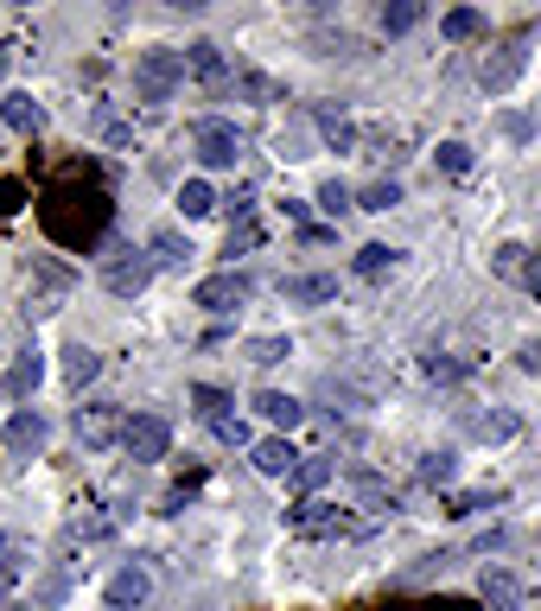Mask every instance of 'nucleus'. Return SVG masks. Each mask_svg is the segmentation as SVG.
<instances>
[{
    "label": "nucleus",
    "mask_w": 541,
    "mask_h": 611,
    "mask_svg": "<svg viewBox=\"0 0 541 611\" xmlns=\"http://www.w3.org/2000/svg\"><path fill=\"white\" fill-rule=\"evenodd\" d=\"M179 83H185V51H173V45H153V51H141V58H134V96H141V103H166Z\"/></svg>",
    "instance_id": "obj_1"
},
{
    "label": "nucleus",
    "mask_w": 541,
    "mask_h": 611,
    "mask_svg": "<svg viewBox=\"0 0 541 611\" xmlns=\"http://www.w3.org/2000/svg\"><path fill=\"white\" fill-rule=\"evenodd\" d=\"M191 153H198V166H211V173H230L236 160H243V128L236 121H198L191 128Z\"/></svg>",
    "instance_id": "obj_2"
},
{
    "label": "nucleus",
    "mask_w": 541,
    "mask_h": 611,
    "mask_svg": "<svg viewBox=\"0 0 541 611\" xmlns=\"http://www.w3.org/2000/svg\"><path fill=\"white\" fill-rule=\"evenodd\" d=\"M529 71V33H516V38H504L484 64H478V83L491 90V96H504V90H516V77Z\"/></svg>",
    "instance_id": "obj_3"
},
{
    "label": "nucleus",
    "mask_w": 541,
    "mask_h": 611,
    "mask_svg": "<svg viewBox=\"0 0 541 611\" xmlns=\"http://www.w3.org/2000/svg\"><path fill=\"white\" fill-rule=\"evenodd\" d=\"M71 433H77V446H90V453H103V446H115V439L128 433V414H121L115 401H90V408H77Z\"/></svg>",
    "instance_id": "obj_4"
},
{
    "label": "nucleus",
    "mask_w": 541,
    "mask_h": 611,
    "mask_svg": "<svg viewBox=\"0 0 541 611\" xmlns=\"http://www.w3.org/2000/svg\"><path fill=\"white\" fill-rule=\"evenodd\" d=\"M166 446H173V427H166L160 414H134L128 433H121V453H128L134 466H160V459H166Z\"/></svg>",
    "instance_id": "obj_5"
},
{
    "label": "nucleus",
    "mask_w": 541,
    "mask_h": 611,
    "mask_svg": "<svg viewBox=\"0 0 541 611\" xmlns=\"http://www.w3.org/2000/svg\"><path fill=\"white\" fill-rule=\"evenodd\" d=\"M249 274H236V268H223V274H211V281H198L191 287V306H204V313H236V306H249Z\"/></svg>",
    "instance_id": "obj_6"
},
{
    "label": "nucleus",
    "mask_w": 541,
    "mask_h": 611,
    "mask_svg": "<svg viewBox=\"0 0 541 611\" xmlns=\"http://www.w3.org/2000/svg\"><path fill=\"white\" fill-rule=\"evenodd\" d=\"M103 287L115 293V299H141L146 287H153V261H146V255H115V261H108L103 268Z\"/></svg>",
    "instance_id": "obj_7"
},
{
    "label": "nucleus",
    "mask_w": 541,
    "mask_h": 611,
    "mask_svg": "<svg viewBox=\"0 0 541 611\" xmlns=\"http://www.w3.org/2000/svg\"><path fill=\"white\" fill-rule=\"evenodd\" d=\"M293 529H299V536H357V516H344L338 504L306 497V504L293 509Z\"/></svg>",
    "instance_id": "obj_8"
},
{
    "label": "nucleus",
    "mask_w": 541,
    "mask_h": 611,
    "mask_svg": "<svg viewBox=\"0 0 541 611\" xmlns=\"http://www.w3.org/2000/svg\"><path fill=\"white\" fill-rule=\"evenodd\" d=\"M185 77H198V83H211V90H230V83H236L230 64H223V45H211V38L185 45Z\"/></svg>",
    "instance_id": "obj_9"
},
{
    "label": "nucleus",
    "mask_w": 541,
    "mask_h": 611,
    "mask_svg": "<svg viewBox=\"0 0 541 611\" xmlns=\"http://www.w3.org/2000/svg\"><path fill=\"white\" fill-rule=\"evenodd\" d=\"M108 611H141L146 599H153V574H146V567H121V574L108 579Z\"/></svg>",
    "instance_id": "obj_10"
},
{
    "label": "nucleus",
    "mask_w": 541,
    "mask_h": 611,
    "mask_svg": "<svg viewBox=\"0 0 541 611\" xmlns=\"http://www.w3.org/2000/svg\"><path fill=\"white\" fill-rule=\"evenodd\" d=\"M249 459H255V471H261V478H293V466H299V453L287 446V433H274V439H255Z\"/></svg>",
    "instance_id": "obj_11"
},
{
    "label": "nucleus",
    "mask_w": 541,
    "mask_h": 611,
    "mask_svg": "<svg viewBox=\"0 0 541 611\" xmlns=\"http://www.w3.org/2000/svg\"><path fill=\"white\" fill-rule=\"evenodd\" d=\"M38 383H45V351H38V344H26V351L13 357V369H7V396H13V401H33Z\"/></svg>",
    "instance_id": "obj_12"
},
{
    "label": "nucleus",
    "mask_w": 541,
    "mask_h": 611,
    "mask_svg": "<svg viewBox=\"0 0 541 611\" xmlns=\"http://www.w3.org/2000/svg\"><path fill=\"white\" fill-rule=\"evenodd\" d=\"M281 299H287V306H325V299H338V281H331V274H287V281H281Z\"/></svg>",
    "instance_id": "obj_13"
},
{
    "label": "nucleus",
    "mask_w": 541,
    "mask_h": 611,
    "mask_svg": "<svg viewBox=\"0 0 541 611\" xmlns=\"http://www.w3.org/2000/svg\"><path fill=\"white\" fill-rule=\"evenodd\" d=\"M255 414H261V421H268V427L293 433V427H299V421H306V401L281 396V389H261V396H255Z\"/></svg>",
    "instance_id": "obj_14"
},
{
    "label": "nucleus",
    "mask_w": 541,
    "mask_h": 611,
    "mask_svg": "<svg viewBox=\"0 0 541 611\" xmlns=\"http://www.w3.org/2000/svg\"><path fill=\"white\" fill-rule=\"evenodd\" d=\"M0 115H7L13 134H38V128H45V108L33 103V90H7V96H0Z\"/></svg>",
    "instance_id": "obj_15"
},
{
    "label": "nucleus",
    "mask_w": 541,
    "mask_h": 611,
    "mask_svg": "<svg viewBox=\"0 0 541 611\" xmlns=\"http://www.w3.org/2000/svg\"><path fill=\"white\" fill-rule=\"evenodd\" d=\"M146 261H153V268H185V261H191V243H185L179 230H153V236H146Z\"/></svg>",
    "instance_id": "obj_16"
},
{
    "label": "nucleus",
    "mask_w": 541,
    "mask_h": 611,
    "mask_svg": "<svg viewBox=\"0 0 541 611\" xmlns=\"http://www.w3.org/2000/svg\"><path fill=\"white\" fill-rule=\"evenodd\" d=\"M7 446H13V453H38V446H45V414L13 408V421H7Z\"/></svg>",
    "instance_id": "obj_17"
},
{
    "label": "nucleus",
    "mask_w": 541,
    "mask_h": 611,
    "mask_svg": "<svg viewBox=\"0 0 541 611\" xmlns=\"http://www.w3.org/2000/svg\"><path fill=\"white\" fill-rule=\"evenodd\" d=\"M313 121H319V141L331 146V153H351V146H357V128H351L338 108H313Z\"/></svg>",
    "instance_id": "obj_18"
},
{
    "label": "nucleus",
    "mask_w": 541,
    "mask_h": 611,
    "mask_svg": "<svg viewBox=\"0 0 541 611\" xmlns=\"http://www.w3.org/2000/svg\"><path fill=\"white\" fill-rule=\"evenodd\" d=\"M396 261H401V249H389V243H363L351 268H357L363 281H383V274H396Z\"/></svg>",
    "instance_id": "obj_19"
},
{
    "label": "nucleus",
    "mask_w": 541,
    "mask_h": 611,
    "mask_svg": "<svg viewBox=\"0 0 541 611\" xmlns=\"http://www.w3.org/2000/svg\"><path fill=\"white\" fill-rule=\"evenodd\" d=\"M439 33L452 38V45H471V38H484V13H478V7H452V13L439 20Z\"/></svg>",
    "instance_id": "obj_20"
},
{
    "label": "nucleus",
    "mask_w": 541,
    "mask_h": 611,
    "mask_svg": "<svg viewBox=\"0 0 541 611\" xmlns=\"http://www.w3.org/2000/svg\"><path fill=\"white\" fill-rule=\"evenodd\" d=\"M96 376H103V357H96L90 344H71V351H64V383L83 389V383H96Z\"/></svg>",
    "instance_id": "obj_21"
},
{
    "label": "nucleus",
    "mask_w": 541,
    "mask_h": 611,
    "mask_svg": "<svg viewBox=\"0 0 541 611\" xmlns=\"http://www.w3.org/2000/svg\"><path fill=\"white\" fill-rule=\"evenodd\" d=\"M466 427H471V439H491V446H497V439H516L522 421H516L509 408H497V414H478V421H466Z\"/></svg>",
    "instance_id": "obj_22"
},
{
    "label": "nucleus",
    "mask_w": 541,
    "mask_h": 611,
    "mask_svg": "<svg viewBox=\"0 0 541 611\" xmlns=\"http://www.w3.org/2000/svg\"><path fill=\"white\" fill-rule=\"evenodd\" d=\"M216 204H223V198L211 191V179H185V185H179V211L191 216V223H198V216H211Z\"/></svg>",
    "instance_id": "obj_23"
},
{
    "label": "nucleus",
    "mask_w": 541,
    "mask_h": 611,
    "mask_svg": "<svg viewBox=\"0 0 541 611\" xmlns=\"http://www.w3.org/2000/svg\"><path fill=\"white\" fill-rule=\"evenodd\" d=\"M414 478H421V484H433V491H446V484L459 478V459H452V453H421Z\"/></svg>",
    "instance_id": "obj_24"
},
{
    "label": "nucleus",
    "mask_w": 541,
    "mask_h": 611,
    "mask_svg": "<svg viewBox=\"0 0 541 611\" xmlns=\"http://www.w3.org/2000/svg\"><path fill=\"white\" fill-rule=\"evenodd\" d=\"M243 357L261 363V369H274V363L293 357V338H274V331H268V338H249V344H243Z\"/></svg>",
    "instance_id": "obj_25"
},
{
    "label": "nucleus",
    "mask_w": 541,
    "mask_h": 611,
    "mask_svg": "<svg viewBox=\"0 0 541 611\" xmlns=\"http://www.w3.org/2000/svg\"><path fill=\"white\" fill-rule=\"evenodd\" d=\"M421 20H427V7H421V0H396V7H383V33H389V38L414 33Z\"/></svg>",
    "instance_id": "obj_26"
},
{
    "label": "nucleus",
    "mask_w": 541,
    "mask_h": 611,
    "mask_svg": "<svg viewBox=\"0 0 541 611\" xmlns=\"http://www.w3.org/2000/svg\"><path fill=\"white\" fill-rule=\"evenodd\" d=\"M478 592H484V599H491L497 611L516 606V579H509L504 567H484V574H478Z\"/></svg>",
    "instance_id": "obj_27"
},
{
    "label": "nucleus",
    "mask_w": 541,
    "mask_h": 611,
    "mask_svg": "<svg viewBox=\"0 0 541 611\" xmlns=\"http://www.w3.org/2000/svg\"><path fill=\"white\" fill-rule=\"evenodd\" d=\"M396 204H401V185L396 179H369L357 191V211H396Z\"/></svg>",
    "instance_id": "obj_28"
},
{
    "label": "nucleus",
    "mask_w": 541,
    "mask_h": 611,
    "mask_svg": "<svg viewBox=\"0 0 541 611\" xmlns=\"http://www.w3.org/2000/svg\"><path fill=\"white\" fill-rule=\"evenodd\" d=\"M230 90H236V96H249V103H281V83H274V77H261V71H243Z\"/></svg>",
    "instance_id": "obj_29"
},
{
    "label": "nucleus",
    "mask_w": 541,
    "mask_h": 611,
    "mask_svg": "<svg viewBox=\"0 0 541 611\" xmlns=\"http://www.w3.org/2000/svg\"><path fill=\"white\" fill-rule=\"evenodd\" d=\"M313 204H319L325 216H344V211H351V204H357V191H351V185H344V179H325Z\"/></svg>",
    "instance_id": "obj_30"
},
{
    "label": "nucleus",
    "mask_w": 541,
    "mask_h": 611,
    "mask_svg": "<svg viewBox=\"0 0 541 611\" xmlns=\"http://www.w3.org/2000/svg\"><path fill=\"white\" fill-rule=\"evenodd\" d=\"M287 484H293V491H306V497H313L319 484H331V459H299Z\"/></svg>",
    "instance_id": "obj_31"
},
{
    "label": "nucleus",
    "mask_w": 541,
    "mask_h": 611,
    "mask_svg": "<svg viewBox=\"0 0 541 611\" xmlns=\"http://www.w3.org/2000/svg\"><path fill=\"white\" fill-rule=\"evenodd\" d=\"M529 255H536V249H522V243H504V249L491 255V274H504V281H522V268H529Z\"/></svg>",
    "instance_id": "obj_32"
},
{
    "label": "nucleus",
    "mask_w": 541,
    "mask_h": 611,
    "mask_svg": "<svg viewBox=\"0 0 541 611\" xmlns=\"http://www.w3.org/2000/svg\"><path fill=\"white\" fill-rule=\"evenodd\" d=\"M433 166H439V173H452V179H466V173H471V146L466 141H439Z\"/></svg>",
    "instance_id": "obj_33"
},
{
    "label": "nucleus",
    "mask_w": 541,
    "mask_h": 611,
    "mask_svg": "<svg viewBox=\"0 0 541 611\" xmlns=\"http://www.w3.org/2000/svg\"><path fill=\"white\" fill-rule=\"evenodd\" d=\"M191 401H198V414H204V421H223V414H236V401L223 396V389H211V383H198V389H191Z\"/></svg>",
    "instance_id": "obj_34"
},
{
    "label": "nucleus",
    "mask_w": 541,
    "mask_h": 611,
    "mask_svg": "<svg viewBox=\"0 0 541 611\" xmlns=\"http://www.w3.org/2000/svg\"><path fill=\"white\" fill-rule=\"evenodd\" d=\"M20 574H26V548L0 536V586H7V579H20Z\"/></svg>",
    "instance_id": "obj_35"
},
{
    "label": "nucleus",
    "mask_w": 541,
    "mask_h": 611,
    "mask_svg": "<svg viewBox=\"0 0 541 611\" xmlns=\"http://www.w3.org/2000/svg\"><path fill=\"white\" fill-rule=\"evenodd\" d=\"M211 433L223 439V446H249V421H243V414H223V421H211Z\"/></svg>",
    "instance_id": "obj_36"
},
{
    "label": "nucleus",
    "mask_w": 541,
    "mask_h": 611,
    "mask_svg": "<svg viewBox=\"0 0 541 611\" xmlns=\"http://www.w3.org/2000/svg\"><path fill=\"white\" fill-rule=\"evenodd\" d=\"M504 504V491H471V497H452V516H471V509H491Z\"/></svg>",
    "instance_id": "obj_37"
},
{
    "label": "nucleus",
    "mask_w": 541,
    "mask_h": 611,
    "mask_svg": "<svg viewBox=\"0 0 541 611\" xmlns=\"http://www.w3.org/2000/svg\"><path fill=\"white\" fill-rule=\"evenodd\" d=\"M516 369H522V376H541V338H522V344H516Z\"/></svg>",
    "instance_id": "obj_38"
},
{
    "label": "nucleus",
    "mask_w": 541,
    "mask_h": 611,
    "mask_svg": "<svg viewBox=\"0 0 541 611\" xmlns=\"http://www.w3.org/2000/svg\"><path fill=\"white\" fill-rule=\"evenodd\" d=\"M427 376H433V383H459V376H466V363H452V357H427Z\"/></svg>",
    "instance_id": "obj_39"
},
{
    "label": "nucleus",
    "mask_w": 541,
    "mask_h": 611,
    "mask_svg": "<svg viewBox=\"0 0 541 611\" xmlns=\"http://www.w3.org/2000/svg\"><path fill=\"white\" fill-rule=\"evenodd\" d=\"M255 243H261V230H255V223H243V230H230L223 255H243V249H255Z\"/></svg>",
    "instance_id": "obj_40"
},
{
    "label": "nucleus",
    "mask_w": 541,
    "mask_h": 611,
    "mask_svg": "<svg viewBox=\"0 0 541 611\" xmlns=\"http://www.w3.org/2000/svg\"><path fill=\"white\" fill-rule=\"evenodd\" d=\"M64 592H71V579H64V574H51L45 586H38V606H64Z\"/></svg>",
    "instance_id": "obj_41"
},
{
    "label": "nucleus",
    "mask_w": 541,
    "mask_h": 611,
    "mask_svg": "<svg viewBox=\"0 0 541 611\" xmlns=\"http://www.w3.org/2000/svg\"><path fill=\"white\" fill-rule=\"evenodd\" d=\"M522 287L541 293V255H529V268H522Z\"/></svg>",
    "instance_id": "obj_42"
},
{
    "label": "nucleus",
    "mask_w": 541,
    "mask_h": 611,
    "mask_svg": "<svg viewBox=\"0 0 541 611\" xmlns=\"http://www.w3.org/2000/svg\"><path fill=\"white\" fill-rule=\"evenodd\" d=\"M0 606H7V586H0Z\"/></svg>",
    "instance_id": "obj_43"
}]
</instances>
